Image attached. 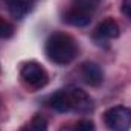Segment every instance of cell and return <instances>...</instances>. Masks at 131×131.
<instances>
[{
    "label": "cell",
    "mask_w": 131,
    "mask_h": 131,
    "mask_svg": "<svg viewBox=\"0 0 131 131\" xmlns=\"http://www.w3.org/2000/svg\"><path fill=\"white\" fill-rule=\"evenodd\" d=\"M102 0H72V6L79 8V9H84V11L93 14V11L99 6Z\"/></svg>",
    "instance_id": "11"
},
{
    "label": "cell",
    "mask_w": 131,
    "mask_h": 131,
    "mask_svg": "<svg viewBox=\"0 0 131 131\" xmlns=\"http://www.w3.org/2000/svg\"><path fill=\"white\" fill-rule=\"evenodd\" d=\"M14 32H15L14 26H12L6 18H3V17L0 15V38L8 40V38H11V37L14 35Z\"/></svg>",
    "instance_id": "12"
},
{
    "label": "cell",
    "mask_w": 131,
    "mask_h": 131,
    "mask_svg": "<svg viewBox=\"0 0 131 131\" xmlns=\"http://www.w3.org/2000/svg\"><path fill=\"white\" fill-rule=\"evenodd\" d=\"M63 21L70 25V26H76V28H84L89 26L92 21V12H87L84 9L70 6L63 15Z\"/></svg>",
    "instance_id": "7"
},
{
    "label": "cell",
    "mask_w": 131,
    "mask_h": 131,
    "mask_svg": "<svg viewBox=\"0 0 131 131\" xmlns=\"http://www.w3.org/2000/svg\"><path fill=\"white\" fill-rule=\"evenodd\" d=\"M67 95L70 99V105H72V111L75 113H81V114H87L90 111H93L95 104L93 99L90 98V95L78 87H67Z\"/></svg>",
    "instance_id": "4"
},
{
    "label": "cell",
    "mask_w": 131,
    "mask_h": 131,
    "mask_svg": "<svg viewBox=\"0 0 131 131\" xmlns=\"http://www.w3.org/2000/svg\"><path fill=\"white\" fill-rule=\"evenodd\" d=\"M20 131H47V121L44 116L35 114L26 125L20 128Z\"/></svg>",
    "instance_id": "10"
},
{
    "label": "cell",
    "mask_w": 131,
    "mask_h": 131,
    "mask_svg": "<svg viewBox=\"0 0 131 131\" xmlns=\"http://www.w3.org/2000/svg\"><path fill=\"white\" fill-rule=\"evenodd\" d=\"M49 105L58 113H70L72 105H70V99H69V95H67V90L66 89L57 90L49 98Z\"/></svg>",
    "instance_id": "9"
},
{
    "label": "cell",
    "mask_w": 131,
    "mask_h": 131,
    "mask_svg": "<svg viewBox=\"0 0 131 131\" xmlns=\"http://www.w3.org/2000/svg\"><path fill=\"white\" fill-rule=\"evenodd\" d=\"M20 78L25 87L29 92L41 90L49 82V73L47 70L40 64L38 61H28L20 69Z\"/></svg>",
    "instance_id": "2"
},
{
    "label": "cell",
    "mask_w": 131,
    "mask_h": 131,
    "mask_svg": "<svg viewBox=\"0 0 131 131\" xmlns=\"http://www.w3.org/2000/svg\"><path fill=\"white\" fill-rule=\"evenodd\" d=\"M3 3L14 18L21 20L34 9L37 0H3Z\"/></svg>",
    "instance_id": "8"
},
{
    "label": "cell",
    "mask_w": 131,
    "mask_h": 131,
    "mask_svg": "<svg viewBox=\"0 0 131 131\" xmlns=\"http://www.w3.org/2000/svg\"><path fill=\"white\" fill-rule=\"evenodd\" d=\"M121 35V29H119V25L114 18H104L93 32V38L98 44L102 43H108L110 40H114Z\"/></svg>",
    "instance_id": "5"
},
{
    "label": "cell",
    "mask_w": 131,
    "mask_h": 131,
    "mask_svg": "<svg viewBox=\"0 0 131 131\" xmlns=\"http://www.w3.org/2000/svg\"><path fill=\"white\" fill-rule=\"evenodd\" d=\"M58 131H78V130H76L75 125H63Z\"/></svg>",
    "instance_id": "15"
},
{
    "label": "cell",
    "mask_w": 131,
    "mask_h": 131,
    "mask_svg": "<svg viewBox=\"0 0 131 131\" xmlns=\"http://www.w3.org/2000/svg\"><path fill=\"white\" fill-rule=\"evenodd\" d=\"M76 130L78 131H95L96 127H95V122L90 121V119H81L76 122Z\"/></svg>",
    "instance_id": "13"
},
{
    "label": "cell",
    "mask_w": 131,
    "mask_h": 131,
    "mask_svg": "<svg viewBox=\"0 0 131 131\" xmlns=\"http://www.w3.org/2000/svg\"><path fill=\"white\" fill-rule=\"evenodd\" d=\"M46 57L58 66H67L75 61L79 53V46L76 40L67 32L57 31L50 34L44 44Z\"/></svg>",
    "instance_id": "1"
},
{
    "label": "cell",
    "mask_w": 131,
    "mask_h": 131,
    "mask_svg": "<svg viewBox=\"0 0 131 131\" xmlns=\"http://www.w3.org/2000/svg\"><path fill=\"white\" fill-rule=\"evenodd\" d=\"M104 125L110 131H130L131 130V108L125 105H114L105 110Z\"/></svg>",
    "instance_id": "3"
},
{
    "label": "cell",
    "mask_w": 131,
    "mask_h": 131,
    "mask_svg": "<svg viewBox=\"0 0 131 131\" xmlns=\"http://www.w3.org/2000/svg\"><path fill=\"white\" fill-rule=\"evenodd\" d=\"M79 73L81 78L85 84H89L90 87H99L104 82V72L101 69V66L93 63V61H85L79 67Z\"/></svg>",
    "instance_id": "6"
},
{
    "label": "cell",
    "mask_w": 131,
    "mask_h": 131,
    "mask_svg": "<svg viewBox=\"0 0 131 131\" xmlns=\"http://www.w3.org/2000/svg\"><path fill=\"white\" fill-rule=\"evenodd\" d=\"M121 12L131 21V0H121Z\"/></svg>",
    "instance_id": "14"
}]
</instances>
